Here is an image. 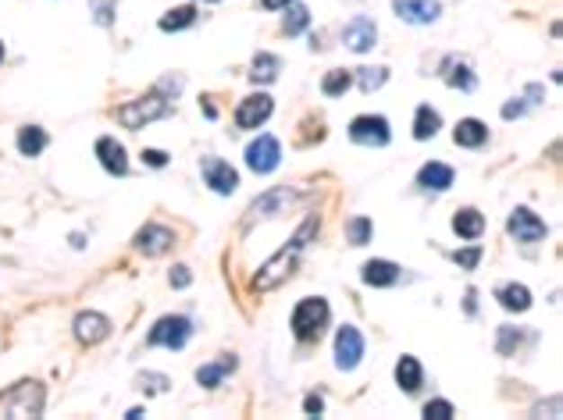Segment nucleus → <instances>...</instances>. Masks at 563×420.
Segmentation results:
<instances>
[{"instance_id":"1","label":"nucleus","mask_w":563,"mask_h":420,"mask_svg":"<svg viewBox=\"0 0 563 420\" xmlns=\"http://www.w3.org/2000/svg\"><path fill=\"white\" fill-rule=\"evenodd\" d=\"M321 232V221L310 214L303 224H299V232L285 242V249H279L268 264H261V271H257V278H254V289H261V293H272V289H279L282 282L296 271V264H299V257H303V249H307V242L314 239Z\"/></svg>"},{"instance_id":"2","label":"nucleus","mask_w":563,"mask_h":420,"mask_svg":"<svg viewBox=\"0 0 563 420\" xmlns=\"http://www.w3.org/2000/svg\"><path fill=\"white\" fill-rule=\"evenodd\" d=\"M310 200V189H289V186H279V189H268L264 197H257L246 214H243V232H250L254 224H261V221H272V217H279L285 210L299 207V204H307Z\"/></svg>"},{"instance_id":"3","label":"nucleus","mask_w":563,"mask_h":420,"mask_svg":"<svg viewBox=\"0 0 563 420\" xmlns=\"http://www.w3.org/2000/svg\"><path fill=\"white\" fill-rule=\"evenodd\" d=\"M43 407H47V392L40 381H22L0 396V417H43Z\"/></svg>"},{"instance_id":"4","label":"nucleus","mask_w":563,"mask_h":420,"mask_svg":"<svg viewBox=\"0 0 563 420\" xmlns=\"http://www.w3.org/2000/svg\"><path fill=\"white\" fill-rule=\"evenodd\" d=\"M172 114V97H165L161 90H150L147 97H136L132 104L118 107V125L125 128H143L150 121H161Z\"/></svg>"},{"instance_id":"5","label":"nucleus","mask_w":563,"mask_h":420,"mask_svg":"<svg viewBox=\"0 0 563 420\" xmlns=\"http://www.w3.org/2000/svg\"><path fill=\"white\" fill-rule=\"evenodd\" d=\"M328 317H332V311H328V303L321 296L299 300L296 311H292V331H296V338L299 342H317L321 331L328 328Z\"/></svg>"},{"instance_id":"6","label":"nucleus","mask_w":563,"mask_h":420,"mask_svg":"<svg viewBox=\"0 0 563 420\" xmlns=\"http://www.w3.org/2000/svg\"><path fill=\"white\" fill-rule=\"evenodd\" d=\"M189 338H192V320L183 314H168L150 328L147 346H165V349H175L179 353V349H186Z\"/></svg>"},{"instance_id":"7","label":"nucleus","mask_w":563,"mask_h":420,"mask_svg":"<svg viewBox=\"0 0 563 420\" xmlns=\"http://www.w3.org/2000/svg\"><path fill=\"white\" fill-rule=\"evenodd\" d=\"M350 139L357 146H389L392 132H389V121L381 114H361L350 121Z\"/></svg>"},{"instance_id":"8","label":"nucleus","mask_w":563,"mask_h":420,"mask_svg":"<svg viewBox=\"0 0 563 420\" xmlns=\"http://www.w3.org/2000/svg\"><path fill=\"white\" fill-rule=\"evenodd\" d=\"M246 164H250V171H257V175H272L282 164V143L275 136L254 139V143L246 146Z\"/></svg>"},{"instance_id":"9","label":"nucleus","mask_w":563,"mask_h":420,"mask_svg":"<svg viewBox=\"0 0 563 420\" xmlns=\"http://www.w3.org/2000/svg\"><path fill=\"white\" fill-rule=\"evenodd\" d=\"M364 360V335L353 324H343L335 335V367L339 371H353Z\"/></svg>"},{"instance_id":"10","label":"nucleus","mask_w":563,"mask_h":420,"mask_svg":"<svg viewBox=\"0 0 563 420\" xmlns=\"http://www.w3.org/2000/svg\"><path fill=\"white\" fill-rule=\"evenodd\" d=\"M200 171H203V182H207L218 197H232V193H236V186H239L236 168H232V164H225L221 157H203Z\"/></svg>"},{"instance_id":"11","label":"nucleus","mask_w":563,"mask_h":420,"mask_svg":"<svg viewBox=\"0 0 563 420\" xmlns=\"http://www.w3.org/2000/svg\"><path fill=\"white\" fill-rule=\"evenodd\" d=\"M510 235L517 239V242H542L546 235H550V228H546V221L535 214L532 207H517L510 214Z\"/></svg>"},{"instance_id":"12","label":"nucleus","mask_w":563,"mask_h":420,"mask_svg":"<svg viewBox=\"0 0 563 420\" xmlns=\"http://www.w3.org/2000/svg\"><path fill=\"white\" fill-rule=\"evenodd\" d=\"M392 11L407 22V25H432L442 14L439 0H392Z\"/></svg>"},{"instance_id":"13","label":"nucleus","mask_w":563,"mask_h":420,"mask_svg":"<svg viewBox=\"0 0 563 420\" xmlns=\"http://www.w3.org/2000/svg\"><path fill=\"white\" fill-rule=\"evenodd\" d=\"M172 246H175V232L165 228V224H157V221H150V224L139 228V235H136V249L147 253V257H161V253H168Z\"/></svg>"},{"instance_id":"14","label":"nucleus","mask_w":563,"mask_h":420,"mask_svg":"<svg viewBox=\"0 0 563 420\" xmlns=\"http://www.w3.org/2000/svg\"><path fill=\"white\" fill-rule=\"evenodd\" d=\"M272 110H275V101L268 97V93H254V97H246L239 110H236V125L239 128H261L268 118H272Z\"/></svg>"},{"instance_id":"15","label":"nucleus","mask_w":563,"mask_h":420,"mask_svg":"<svg viewBox=\"0 0 563 420\" xmlns=\"http://www.w3.org/2000/svg\"><path fill=\"white\" fill-rule=\"evenodd\" d=\"M343 43L353 50V54H368V50H375L378 43V25L371 18H353L346 29H343Z\"/></svg>"},{"instance_id":"16","label":"nucleus","mask_w":563,"mask_h":420,"mask_svg":"<svg viewBox=\"0 0 563 420\" xmlns=\"http://www.w3.org/2000/svg\"><path fill=\"white\" fill-rule=\"evenodd\" d=\"M96 161L103 164L107 175H118V179L129 175V153H125V146H121L118 139H111V136L96 139Z\"/></svg>"},{"instance_id":"17","label":"nucleus","mask_w":563,"mask_h":420,"mask_svg":"<svg viewBox=\"0 0 563 420\" xmlns=\"http://www.w3.org/2000/svg\"><path fill=\"white\" fill-rule=\"evenodd\" d=\"M107 335H111V320L103 314L83 311V314L76 317V338H79L83 346H96V342H103Z\"/></svg>"},{"instance_id":"18","label":"nucleus","mask_w":563,"mask_h":420,"mask_svg":"<svg viewBox=\"0 0 563 420\" xmlns=\"http://www.w3.org/2000/svg\"><path fill=\"white\" fill-rule=\"evenodd\" d=\"M361 278H364V285H371V289H389V285H396V282L403 278V267L392 264V260H368V264L361 267Z\"/></svg>"},{"instance_id":"19","label":"nucleus","mask_w":563,"mask_h":420,"mask_svg":"<svg viewBox=\"0 0 563 420\" xmlns=\"http://www.w3.org/2000/svg\"><path fill=\"white\" fill-rule=\"evenodd\" d=\"M453 168L450 164H439V161H432V164H424L421 171H417V186L421 189H428V193H446L450 186H453Z\"/></svg>"},{"instance_id":"20","label":"nucleus","mask_w":563,"mask_h":420,"mask_svg":"<svg viewBox=\"0 0 563 420\" xmlns=\"http://www.w3.org/2000/svg\"><path fill=\"white\" fill-rule=\"evenodd\" d=\"M396 385H399L407 396L421 392L424 371H421V360H417V356H399V363H396Z\"/></svg>"},{"instance_id":"21","label":"nucleus","mask_w":563,"mask_h":420,"mask_svg":"<svg viewBox=\"0 0 563 420\" xmlns=\"http://www.w3.org/2000/svg\"><path fill=\"white\" fill-rule=\"evenodd\" d=\"M442 79H446V86H453V90H460V93H474V86H478L470 65L460 61V57H450V61L442 65Z\"/></svg>"},{"instance_id":"22","label":"nucleus","mask_w":563,"mask_h":420,"mask_svg":"<svg viewBox=\"0 0 563 420\" xmlns=\"http://www.w3.org/2000/svg\"><path fill=\"white\" fill-rule=\"evenodd\" d=\"M453 143H457V146H464V150H478V146H485V143H488V128H485V121H478V118H464V121H457Z\"/></svg>"},{"instance_id":"23","label":"nucleus","mask_w":563,"mask_h":420,"mask_svg":"<svg viewBox=\"0 0 563 420\" xmlns=\"http://www.w3.org/2000/svg\"><path fill=\"white\" fill-rule=\"evenodd\" d=\"M439 128H442V114H439L432 104L417 107V118H414V139H417V143H428V139L439 136Z\"/></svg>"},{"instance_id":"24","label":"nucleus","mask_w":563,"mask_h":420,"mask_svg":"<svg viewBox=\"0 0 563 420\" xmlns=\"http://www.w3.org/2000/svg\"><path fill=\"white\" fill-rule=\"evenodd\" d=\"M236 371V356H218L214 363H203L200 371H196V381L203 385V389H218L221 381H225V374H232Z\"/></svg>"},{"instance_id":"25","label":"nucleus","mask_w":563,"mask_h":420,"mask_svg":"<svg viewBox=\"0 0 563 420\" xmlns=\"http://www.w3.org/2000/svg\"><path fill=\"white\" fill-rule=\"evenodd\" d=\"M47 132L40 128V125H22L18 128V153L22 157H40L43 150H47Z\"/></svg>"},{"instance_id":"26","label":"nucleus","mask_w":563,"mask_h":420,"mask_svg":"<svg viewBox=\"0 0 563 420\" xmlns=\"http://www.w3.org/2000/svg\"><path fill=\"white\" fill-rule=\"evenodd\" d=\"M496 300L503 303V311H510V314H524L528 307H532V293H528V285H503L499 293H496Z\"/></svg>"},{"instance_id":"27","label":"nucleus","mask_w":563,"mask_h":420,"mask_svg":"<svg viewBox=\"0 0 563 420\" xmlns=\"http://www.w3.org/2000/svg\"><path fill=\"white\" fill-rule=\"evenodd\" d=\"M542 97H546V90H542V86H528V93H524V97H517V101H506L499 114H503L506 121H514V118H524L532 107L542 104Z\"/></svg>"},{"instance_id":"28","label":"nucleus","mask_w":563,"mask_h":420,"mask_svg":"<svg viewBox=\"0 0 563 420\" xmlns=\"http://www.w3.org/2000/svg\"><path fill=\"white\" fill-rule=\"evenodd\" d=\"M453 232L460 235V239H478L481 232H485V217H481V210L474 207H464L453 214Z\"/></svg>"},{"instance_id":"29","label":"nucleus","mask_w":563,"mask_h":420,"mask_svg":"<svg viewBox=\"0 0 563 420\" xmlns=\"http://www.w3.org/2000/svg\"><path fill=\"white\" fill-rule=\"evenodd\" d=\"M279 72H282V61L275 54H257L254 65H250V83H257V86L264 83V86H268V83L279 79Z\"/></svg>"},{"instance_id":"30","label":"nucleus","mask_w":563,"mask_h":420,"mask_svg":"<svg viewBox=\"0 0 563 420\" xmlns=\"http://www.w3.org/2000/svg\"><path fill=\"white\" fill-rule=\"evenodd\" d=\"M196 7L192 4H186V7H172L165 18H161V29L165 32H179V29H189V25H196Z\"/></svg>"},{"instance_id":"31","label":"nucleus","mask_w":563,"mask_h":420,"mask_svg":"<svg viewBox=\"0 0 563 420\" xmlns=\"http://www.w3.org/2000/svg\"><path fill=\"white\" fill-rule=\"evenodd\" d=\"M307 25H310V11L303 7V4H289V11H285V22H282V29H285V36H299V32H307Z\"/></svg>"},{"instance_id":"32","label":"nucleus","mask_w":563,"mask_h":420,"mask_svg":"<svg viewBox=\"0 0 563 420\" xmlns=\"http://www.w3.org/2000/svg\"><path fill=\"white\" fill-rule=\"evenodd\" d=\"M350 86H353V72H346V68H332V72L325 75V83H321V93H325V97H343Z\"/></svg>"},{"instance_id":"33","label":"nucleus","mask_w":563,"mask_h":420,"mask_svg":"<svg viewBox=\"0 0 563 420\" xmlns=\"http://www.w3.org/2000/svg\"><path fill=\"white\" fill-rule=\"evenodd\" d=\"M371 217H350V224H346V239H350V246H368L371 242Z\"/></svg>"},{"instance_id":"34","label":"nucleus","mask_w":563,"mask_h":420,"mask_svg":"<svg viewBox=\"0 0 563 420\" xmlns=\"http://www.w3.org/2000/svg\"><path fill=\"white\" fill-rule=\"evenodd\" d=\"M136 385H139V392H147V396H165V392L172 389L168 374H157V371H147V374H139V378H136Z\"/></svg>"},{"instance_id":"35","label":"nucleus","mask_w":563,"mask_h":420,"mask_svg":"<svg viewBox=\"0 0 563 420\" xmlns=\"http://www.w3.org/2000/svg\"><path fill=\"white\" fill-rule=\"evenodd\" d=\"M521 342H524V335H521V328H499V335H496V349L503 353V356H510V353H517L521 349Z\"/></svg>"},{"instance_id":"36","label":"nucleus","mask_w":563,"mask_h":420,"mask_svg":"<svg viewBox=\"0 0 563 420\" xmlns=\"http://www.w3.org/2000/svg\"><path fill=\"white\" fill-rule=\"evenodd\" d=\"M385 79H389V68H381V65H378V68H361V72H357V83H361V90H364V93H375V90H381V86H385Z\"/></svg>"},{"instance_id":"37","label":"nucleus","mask_w":563,"mask_h":420,"mask_svg":"<svg viewBox=\"0 0 563 420\" xmlns=\"http://www.w3.org/2000/svg\"><path fill=\"white\" fill-rule=\"evenodd\" d=\"M90 7H94V18L100 29H111L114 25V0H94Z\"/></svg>"},{"instance_id":"38","label":"nucleus","mask_w":563,"mask_h":420,"mask_svg":"<svg viewBox=\"0 0 563 420\" xmlns=\"http://www.w3.org/2000/svg\"><path fill=\"white\" fill-rule=\"evenodd\" d=\"M453 414H457V410H453V403H446V399H432V403L424 407V417L428 420H450Z\"/></svg>"},{"instance_id":"39","label":"nucleus","mask_w":563,"mask_h":420,"mask_svg":"<svg viewBox=\"0 0 563 420\" xmlns=\"http://www.w3.org/2000/svg\"><path fill=\"white\" fill-rule=\"evenodd\" d=\"M453 260H457L460 267H474V264L481 260V249H478V246H470V249H457V253H453Z\"/></svg>"},{"instance_id":"40","label":"nucleus","mask_w":563,"mask_h":420,"mask_svg":"<svg viewBox=\"0 0 563 420\" xmlns=\"http://www.w3.org/2000/svg\"><path fill=\"white\" fill-rule=\"evenodd\" d=\"M143 164L147 168H165L168 164V153L165 150H143Z\"/></svg>"},{"instance_id":"41","label":"nucleus","mask_w":563,"mask_h":420,"mask_svg":"<svg viewBox=\"0 0 563 420\" xmlns=\"http://www.w3.org/2000/svg\"><path fill=\"white\" fill-rule=\"evenodd\" d=\"M303 414H307V417H321V414H325V399H321V396H307V399H303Z\"/></svg>"},{"instance_id":"42","label":"nucleus","mask_w":563,"mask_h":420,"mask_svg":"<svg viewBox=\"0 0 563 420\" xmlns=\"http://www.w3.org/2000/svg\"><path fill=\"white\" fill-rule=\"evenodd\" d=\"M189 282H192L189 267H183V264H179V267H172V285H175V289H186Z\"/></svg>"},{"instance_id":"43","label":"nucleus","mask_w":563,"mask_h":420,"mask_svg":"<svg viewBox=\"0 0 563 420\" xmlns=\"http://www.w3.org/2000/svg\"><path fill=\"white\" fill-rule=\"evenodd\" d=\"M546 410H550L553 417H560V399H550V407H546V403H542V407H535V417H542Z\"/></svg>"},{"instance_id":"44","label":"nucleus","mask_w":563,"mask_h":420,"mask_svg":"<svg viewBox=\"0 0 563 420\" xmlns=\"http://www.w3.org/2000/svg\"><path fill=\"white\" fill-rule=\"evenodd\" d=\"M474 300H478V293H474V289H468V303H464V311H468V317L478 314V303H474Z\"/></svg>"},{"instance_id":"45","label":"nucleus","mask_w":563,"mask_h":420,"mask_svg":"<svg viewBox=\"0 0 563 420\" xmlns=\"http://www.w3.org/2000/svg\"><path fill=\"white\" fill-rule=\"evenodd\" d=\"M292 0H261V7H268V11H279V7H289Z\"/></svg>"},{"instance_id":"46","label":"nucleus","mask_w":563,"mask_h":420,"mask_svg":"<svg viewBox=\"0 0 563 420\" xmlns=\"http://www.w3.org/2000/svg\"><path fill=\"white\" fill-rule=\"evenodd\" d=\"M203 4H218V0H203Z\"/></svg>"},{"instance_id":"47","label":"nucleus","mask_w":563,"mask_h":420,"mask_svg":"<svg viewBox=\"0 0 563 420\" xmlns=\"http://www.w3.org/2000/svg\"><path fill=\"white\" fill-rule=\"evenodd\" d=\"M0 57H4V47H0Z\"/></svg>"}]
</instances>
